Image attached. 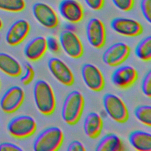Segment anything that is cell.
Segmentation results:
<instances>
[{
    "mask_svg": "<svg viewBox=\"0 0 151 151\" xmlns=\"http://www.w3.org/2000/svg\"><path fill=\"white\" fill-rule=\"evenodd\" d=\"M33 97L38 111L45 116L52 114L56 107V99L52 88L44 80H38L33 87Z\"/></svg>",
    "mask_w": 151,
    "mask_h": 151,
    "instance_id": "1",
    "label": "cell"
},
{
    "mask_svg": "<svg viewBox=\"0 0 151 151\" xmlns=\"http://www.w3.org/2000/svg\"><path fill=\"white\" fill-rule=\"evenodd\" d=\"M84 99L78 90H73L65 97L61 110L63 120L68 125H74L80 119L84 107Z\"/></svg>",
    "mask_w": 151,
    "mask_h": 151,
    "instance_id": "2",
    "label": "cell"
},
{
    "mask_svg": "<svg viewBox=\"0 0 151 151\" xmlns=\"http://www.w3.org/2000/svg\"><path fill=\"white\" fill-rule=\"evenodd\" d=\"M64 140L63 130L57 126H50L42 130L36 136L33 142L35 151H57Z\"/></svg>",
    "mask_w": 151,
    "mask_h": 151,
    "instance_id": "3",
    "label": "cell"
},
{
    "mask_svg": "<svg viewBox=\"0 0 151 151\" xmlns=\"http://www.w3.org/2000/svg\"><path fill=\"white\" fill-rule=\"evenodd\" d=\"M37 122L29 115H19L12 118L7 124V130L12 137L24 139L32 136L37 130Z\"/></svg>",
    "mask_w": 151,
    "mask_h": 151,
    "instance_id": "4",
    "label": "cell"
},
{
    "mask_svg": "<svg viewBox=\"0 0 151 151\" xmlns=\"http://www.w3.org/2000/svg\"><path fill=\"white\" fill-rule=\"evenodd\" d=\"M103 105L107 114L113 121L126 123L129 119V111L123 100L112 93H106L103 97Z\"/></svg>",
    "mask_w": 151,
    "mask_h": 151,
    "instance_id": "5",
    "label": "cell"
},
{
    "mask_svg": "<svg viewBox=\"0 0 151 151\" xmlns=\"http://www.w3.org/2000/svg\"><path fill=\"white\" fill-rule=\"evenodd\" d=\"M59 42L61 48L70 58H80L84 52L81 41L78 35L69 29L61 31L59 35Z\"/></svg>",
    "mask_w": 151,
    "mask_h": 151,
    "instance_id": "6",
    "label": "cell"
},
{
    "mask_svg": "<svg viewBox=\"0 0 151 151\" xmlns=\"http://www.w3.org/2000/svg\"><path fill=\"white\" fill-rule=\"evenodd\" d=\"M32 12L35 20L45 28H55L59 24L57 12L47 4L41 2L35 3L32 5Z\"/></svg>",
    "mask_w": 151,
    "mask_h": 151,
    "instance_id": "7",
    "label": "cell"
},
{
    "mask_svg": "<svg viewBox=\"0 0 151 151\" xmlns=\"http://www.w3.org/2000/svg\"><path fill=\"white\" fill-rule=\"evenodd\" d=\"M25 99V92L22 87L13 86L7 89L0 100L1 110L8 114L15 112L22 104Z\"/></svg>",
    "mask_w": 151,
    "mask_h": 151,
    "instance_id": "8",
    "label": "cell"
},
{
    "mask_svg": "<svg viewBox=\"0 0 151 151\" xmlns=\"http://www.w3.org/2000/svg\"><path fill=\"white\" fill-rule=\"evenodd\" d=\"M130 52V48L127 44L123 42H115L104 51L102 60L108 66H118L127 59Z\"/></svg>",
    "mask_w": 151,
    "mask_h": 151,
    "instance_id": "9",
    "label": "cell"
},
{
    "mask_svg": "<svg viewBox=\"0 0 151 151\" xmlns=\"http://www.w3.org/2000/svg\"><path fill=\"white\" fill-rule=\"evenodd\" d=\"M47 67L52 76L61 84L71 86L74 84L73 73L62 60L57 57H51L48 61Z\"/></svg>",
    "mask_w": 151,
    "mask_h": 151,
    "instance_id": "10",
    "label": "cell"
},
{
    "mask_svg": "<svg viewBox=\"0 0 151 151\" xmlns=\"http://www.w3.org/2000/svg\"><path fill=\"white\" fill-rule=\"evenodd\" d=\"M86 34L88 44L94 48H102L106 42V32L104 23L97 18H90L86 25Z\"/></svg>",
    "mask_w": 151,
    "mask_h": 151,
    "instance_id": "11",
    "label": "cell"
},
{
    "mask_svg": "<svg viewBox=\"0 0 151 151\" xmlns=\"http://www.w3.org/2000/svg\"><path fill=\"white\" fill-rule=\"evenodd\" d=\"M81 77L85 85L91 91H101L105 85L104 77L101 70L91 63L84 64L81 68Z\"/></svg>",
    "mask_w": 151,
    "mask_h": 151,
    "instance_id": "12",
    "label": "cell"
},
{
    "mask_svg": "<svg viewBox=\"0 0 151 151\" xmlns=\"http://www.w3.org/2000/svg\"><path fill=\"white\" fill-rule=\"evenodd\" d=\"M110 27L117 34L128 37H134L143 32L142 24L136 19L124 17H116L110 22Z\"/></svg>",
    "mask_w": 151,
    "mask_h": 151,
    "instance_id": "13",
    "label": "cell"
},
{
    "mask_svg": "<svg viewBox=\"0 0 151 151\" xmlns=\"http://www.w3.org/2000/svg\"><path fill=\"white\" fill-rule=\"evenodd\" d=\"M138 78L137 70L129 65L119 67L112 73L111 80L114 86L125 90L132 87Z\"/></svg>",
    "mask_w": 151,
    "mask_h": 151,
    "instance_id": "14",
    "label": "cell"
},
{
    "mask_svg": "<svg viewBox=\"0 0 151 151\" xmlns=\"http://www.w3.org/2000/svg\"><path fill=\"white\" fill-rule=\"evenodd\" d=\"M61 17L71 24L80 22L84 17V9L77 0H61L58 7Z\"/></svg>",
    "mask_w": 151,
    "mask_h": 151,
    "instance_id": "15",
    "label": "cell"
},
{
    "mask_svg": "<svg viewBox=\"0 0 151 151\" xmlns=\"http://www.w3.org/2000/svg\"><path fill=\"white\" fill-rule=\"evenodd\" d=\"M30 28V24L26 19L17 20L10 26L6 33V42L11 46L19 45L28 36Z\"/></svg>",
    "mask_w": 151,
    "mask_h": 151,
    "instance_id": "16",
    "label": "cell"
},
{
    "mask_svg": "<svg viewBox=\"0 0 151 151\" xmlns=\"http://www.w3.org/2000/svg\"><path fill=\"white\" fill-rule=\"evenodd\" d=\"M47 51L46 40L43 36H37L29 41L24 48V54L31 61L41 59Z\"/></svg>",
    "mask_w": 151,
    "mask_h": 151,
    "instance_id": "17",
    "label": "cell"
},
{
    "mask_svg": "<svg viewBox=\"0 0 151 151\" xmlns=\"http://www.w3.org/2000/svg\"><path fill=\"white\" fill-rule=\"evenodd\" d=\"M103 127L102 117L96 112H90L84 119L83 130L84 134L90 139L98 137L101 132Z\"/></svg>",
    "mask_w": 151,
    "mask_h": 151,
    "instance_id": "18",
    "label": "cell"
},
{
    "mask_svg": "<svg viewBox=\"0 0 151 151\" xmlns=\"http://www.w3.org/2000/svg\"><path fill=\"white\" fill-rule=\"evenodd\" d=\"M0 71L6 75L17 77L22 72V67L20 63L11 55L0 52Z\"/></svg>",
    "mask_w": 151,
    "mask_h": 151,
    "instance_id": "19",
    "label": "cell"
},
{
    "mask_svg": "<svg viewBox=\"0 0 151 151\" xmlns=\"http://www.w3.org/2000/svg\"><path fill=\"white\" fill-rule=\"evenodd\" d=\"M130 145L136 150H151V134L143 130H134L128 136Z\"/></svg>",
    "mask_w": 151,
    "mask_h": 151,
    "instance_id": "20",
    "label": "cell"
},
{
    "mask_svg": "<svg viewBox=\"0 0 151 151\" xmlns=\"http://www.w3.org/2000/svg\"><path fill=\"white\" fill-rule=\"evenodd\" d=\"M124 150L122 139L113 133H107L103 136L95 149L96 151H122Z\"/></svg>",
    "mask_w": 151,
    "mask_h": 151,
    "instance_id": "21",
    "label": "cell"
},
{
    "mask_svg": "<svg viewBox=\"0 0 151 151\" xmlns=\"http://www.w3.org/2000/svg\"><path fill=\"white\" fill-rule=\"evenodd\" d=\"M136 56L143 61L151 60V36L148 35L142 39L134 49Z\"/></svg>",
    "mask_w": 151,
    "mask_h": 151,
    "instance_id": "22",
    "label": "cell"
},
{
    "mask_svg": "<svg viewBox=\"0 0 151 151\" xmlns=\"http://www.w3.org/2000/svg\"><path fill=\"white\" fill-rule=\"evenodd\" d=\"M134 114L141 123L149 127L151 126V106L150 105L137 106L134 110Z\"/></svg>",
    "mask_w": 151,
    "mask_h": 151,
    "instance_id": "23",
    "label": "cell"
},
{
    "mask_svg": "<svg viewBox=\"0 0 151 151\" xmlns=\"http://www.w3.org/2000/svg\"><path fill=\"white\" fill-rule=\"evenodd\" d=\"M26 6L25 0H0V9L18 12L23 11Z\"/></svg>",
    "mask_w": 151,
    "mask_h": 151,
    "instance_id": "24",
    "label": "cell"
},
{
    "mask_svg": "<svg viewBox=\"0 0 151 151\" xmlns=\"http://www.w3.org/2000/svg\"><path fill=\"white\" fill-rule=\"evenodd\" d=\"M24 73L20 78L21 83L24 85L29 84L34 79L35 77V71L32 65L27 62L24 64Z\"/></svg>",
    "mask_w": 151,
    "mask_h": 151,
    "instance_id": "25",
    "label": "cell"
},
{
    "mask_svg": "<svg viewBox=\"0 0 151 151\" xmlns=\"http://www.w3.org/2000/svg\"><path fill=\"white\" fill-rule=\"evenodd\" d=\"M47 50L53 54H58L61 50L59 40L54 36H48L45 38Z\"/></svg>",
    "mask_w": 151,
    "mask_h": 151,
    "instance_id": "26",
    "label": "cell"
},
{
    "mask_svg": "<svg viewBox=\"0 0 151 151\" xmlns=\"http://www.w3.org/2000/svg\"><path fill=\"white\" fill-rule=\"evenodd\" d=\"M141 89L143 94L149 97H151V71L149 70L145 75L142 83Z\"/></svg>",
    "mask_w": 151,
    "mask_h": 151,
    "instance_id": "27",
    "label": "cell"
},
{
    "mask_svg": "<svg viewBox=\"0 0 151 151\" xmlns=\"http://www.w3.org/2000/svg\"><path fill=\"white\" fill-rule=\"evenodd\" d=\"M140 10L145 20L151 23V0H141L140 3Z\"/></svg>",
    "mask_w": 151,
    "mask_h": 151,
    "instance_id": "28",
    "label": "cell"
},
{
    "mask_svg": "<svg viewBox=\"0 0 151 151\" xmlns=\"http://www.w3.org/2000/svg\"><path fill=\"white\" fill-rule=\"evenodd\" d=\"M111 1L118 9L124 12L130 11L134 5V0H111Z\"/></svg>",
    "mask_w": 151,
    "mask_h": 151,
    "instance_id": "29",
    "label": "cell"
},
{
    "mask_svg": "<svg viewBox=\"0 0 151 151\" xmlns=\"http://www.w3.org/2000/svg\"><path fill=\"white\" fill-rule=\"evenodd\" d=\"M86 5L93 11L100 10L104 6V0H84Z\"/></svg>",
    "mask_w": 151,
    "mask_h": 151,
    "instance_id": "30",
    "label": "cell"
},
{
    "mask_svg": "<svg viewBox=\"0 0 151 151\" xmlns=\"http://www.w3.org/2000/svg\"><path fill=\"white\" fill-rule=\"evenodd\" d=\"M86 149L84 145L79 140H74L71 142L67 146V151H85Z\"/></svg>",
    "mask_w": 151,
    "mask_h": 151,
    "instance_id": "31",
    "label": "cell"
},
{
    "mask_svg": "<svg viewBox=\"0 0 151 151\" xmlns=\"http://www.w3.org/2000/svg\"><path fill=\"white\" fill-rule=\"evenodd\" d=\"M4 150H19L21 151L23 149L18 145L11 142H3L0 143V151Z\"/></svg>",
    "mask_w": 151,
    "mask_h": 151,
    "instance_id": "32",
    "label": "cell"
},
{
    "mask_svg": "<svg viewBox=\"0 0 151 151\" xmlns=\"http://www.w3.org/2000/svg\"><path fill=\"white\" fill-rule=\"evenodd\" d=\"M2 27H3V22L2 19L0 18V29L2 28Z\"/></svg>",
    "mask_w": 151,
    "mask_h": 151,
    "instance_id": "33",
    "label": "cell"
},
{
    "mask_svg": "<svg viewBox=\"0 0 151 151\" xmlns=\"http://www.w3.org/2000/svg\"><path fill=\"white\" fill-rule=\"evenodd\" d=\"M0 84H1V83H0Z\"/></svg>",
    "mask_w": 151,
    "mask_h": 151,
    "instance_id": "34",
    "label": "cell"
},
{
    "mask_svg": "<svg viewBox=\"0 0 151 151\" xmlns=\"http://www.w3.org/2000/svg\"><path fill=\"white\" fill-rule=\"evenodd\" d=\"M0 38H1V37H0Z\"/></svg>",
    "mask_w": 151,
    "mask_h": 151,
    "instance_id": "35",
    "label": "cell"
}]
</instances>
